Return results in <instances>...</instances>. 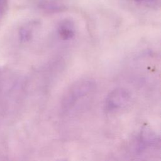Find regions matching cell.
<instances>
[{
    "label": "cell",
    "instance_id": "6da1fadb",
    "mask_svg": "<svg viewBox=\"0 0 161 161\" xmlns=\"http://www.w3.org/2000/svg\"><path fill=\"white\" fill-rule=\"evenodd\" d=\"M95 86V82L91 79H84L75 81L65 91L62 100V107L64 109L71 108L79 99L93 91Z\"/></svg>",
    "mask_w": 161,
    "mask_h": 161
},
{
    "label": "cell",
    "instance_id": "7a4b0ae2",
    "mask_svg": "<svg viewBox=\"0 0 161 161\" xmlns=\"http://www.w3.org/2000/svg\"><path fill=\"white\" fill-rule=\"evenodd\" d=\"M131 100L130 92L124 88H117L108 95L105 101V108L108 111L121 109L126 106Z\"/></svg>",
    "mask_w": 161,
    "mask_h": 161
},
{
    "label": "cell",
    "instance_id": "3957f363",
    "mask_svg": "<svg viewBox=\"0 0 161 161\" xmlns=\"http://www.w3.org/2000/svg\"><path fill=\"white\" fill-rule=\"evenodd\" d=\"M58 34L63 40L71 39L75 35L74 23L70 19H64L60 22L57 28Z\"/></svg>",
    "mask_w": 161,
    "mask_h": 161
},
{
    "label": "cell",
    "instance_id": "277c9868",
    "mask_svg": "<svg viewBox=\"0 0 161 161\" xmlns=\"http://www.w3.org/2000/svg\"><path fill=\"white\" fill-rule=\"evenodd\" d=\"M40 7L47 12H58L64 8V6L58 0H42Z\"/></svg>",
    "mask_w": 161,
    "mask_h": 161
},
{
    "label": "cell",
    "instance_id": "5b68a950",
    "mask_svg": "<svg viewBox=\"0 0 161 161\" xmlns=\"http://www.w3.org/2000/svg\"><path fill=\"white\" fill-rule=\"evenodd\" d=\"M33 23H29L28 25L23 26L20 30V36L22 40H28L32 35Z\"/></svg>",
    "mask_w": 161,
    "mask_h": 161
},
{
    "label": "cell",
    "instance_id": "8992f818",
    "mask_svg": "<svg viewBox=\"0 0 161 161\" xmlns=\"http://www.w3.org/2000/svg\"><path fill=\"white\" fill-rule=\"evenodd\" d=\"M138 5L146 8H156L159 4V0H133Z\"/></svg>",
    "mask_w": 161,
    "mask_h": 161
},
{
    "label": "cell",
    "instance_id": "52a82bcc",
    "mask_svg": "<svg viewBox=\"0 0 161 161\" xmlns=\"http://www.w3.org/2000/svg\"><path fill=\"white\" fill-rule=\"evenodd\" d=\"M9 0H0V18L8 9Z\"/></svg>",
    "mask_w": 161,
    "mask_h": 161
}]
</instances>
